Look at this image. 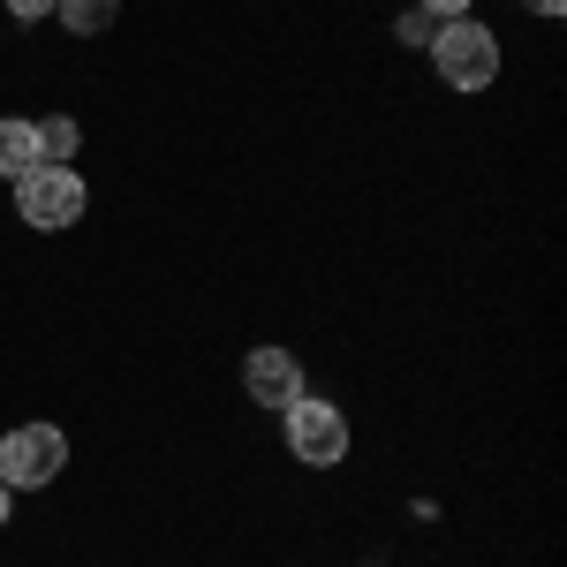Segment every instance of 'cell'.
I'll list each match as a JSON object with an SVG mask.
<instances>
[{"label": "cell", "instance_id": "obj_1", "mask_svg": "<svg viewBox=\"0 0 567 567\" xmlns=\"http://www.w3.org/2000/svg\"><path fill=\"white\" fill-rule=\"evenodd\" d=\"M424 53H432V69H439L454 91H484L492 76H499V39L484 31L477 16H446Z\"/></svg>", "mask_w": 567, "mask_h": 567}, {"label": "cell", "instance_id": "obj_2", "mask_svg": "<svg viewBox=\"0 0 567 567\" xmlns=\"http://www.w3.org/2000/svg\"><path fill=\"white\" fill-rule=\"evenodd\" d=\"M84 175L76 167H31V175L16 182V213L23 227H39V235H61V227H76L84 219Z\"/></svg>", "mask_w": 567, "mask_h": 567}, {"label": "cell", "instance_id": "obj_3", "mask_svg": "<svg viewBox=\"0 0 567 567\" xmlns=\"http://www.w3.org/2000/svg\"><path fill=\"white\" fill-rule=\"evenodd\" d=\"M280 416H288V454H296L303 470H341V454H349V416H341L333 401L303 393V401H288Z\"/></svg>", "mask_w": 567, "mask_h": 567}, {"label": "cell", "instance_id": "obj_4", "mask_svg": "<svg viewBox=\"0 0 567 567\" xmlns=\"http://www.w3.org/2000/svg\"><path fill=\"white\" fill-rule=\"evenodd\" d=\"M69 470V439L53 432V424H16V432L0 439V484L8 492H39Z\"/></svg>", "mask_w": 567, "mask_h": 567}, {"label": "cell", "instance_id": "obj_5", "mask_svg": "<svg viewBox=\"0 0 567 567\" xmlns=\"http://www.w3.org/2000/svg\"><path fill=\"white\" fill-rule=\"evenodd\" d=\"M243 386L258 409H288V401H303V363H296V349H250Z\"/></svg>", "mask_w": 567, "mask_h": 567}, {"label": "cell", "instance_id": "obj_6", "mask_svg": "<svg viewBox=\"0 0 567 567\" xmlns=\"http://www.w3.org/2000/svg\"><path fill=\"white\" fill-rule=\"evenodd\" d=\"M31 167H45L39 159V130H31V122H0V175L23 182Z\"/></svg>", "mask_w": 567, "mask_h": 567}, {"label": "cell", "instance_id": "obj_7", "mask_svg": "<svg viewBox=\"0 0 567 567\" xmlns=\"http://www.w3.org/2000/svg\"><path fill=\"white\" fill-rule=\"evenodd\" d=\"M53 16H61V23H69L76 39H99V31H114V16H122V0H61Z\"/></svg>", "mask_w": 567, "mask_h": 567}, {"label": "cell", "instance_id": "obj_8", "mask_svg": "<svg viewBox=\"0 0 567 567\" xmlns=\"http://www.w3.org/2000/svg\"><path fill=\"white\" fill-rule=\"evenodd\" d=\"M31 130H39V159L45 167H69V152H76V122H69V114H45V122H31Z\"/></svg>", "mask_w": 567, "mask_h": 567}, {"label": "cell", "instance_id": "obj_9", "mask_svg": "<svg viewBox=\"0 0 567 567\" xmlns=\"http://www.w3.org/2000/svg\"><path fill=\"white\" fill-rule=\"evenodd\" d=\"M432 31H439V23L424 16V8H409V16H401V39H409V45H432Z\"/></svg>", "mask_w": 567, "mask_h": 567}, {"label": "cell", "instance_id": "obj_10", "mask_svg": "<svg viewBox=\"0 0 567 567\" xmlns=\"http://www.w3.org/2000/svg\"><path fill=\"white\" fill-rule=\"evenodd\" d=\"M53 8H61V0H8V16H16V23H39V16H53Z\"/></svg>", "mask_w": 567, "mask_h": 567}, {"label": "cell", "instance_id": "obj_11", "mask_svg": "<svg viewBox=\"0 0 567 567\" xmlns=\"http://www.w3.org/2000/svg\"><path fill=\"white\" fill-rule=\"evenodd\" d=\"M424 16H432V23H446V16H470V0H424Z\"/></svg>", "mask_w": 567, "mask_h": 567}, {"label": "cell", "instance_id": "obj_12", "mask_svg": "<svg viewBox=\"0 0 567 567\" xmlns=\"http://www.w3.org/2000/svg\"><path fill=\"white\" fill-rule=\"evenodd\" d=\"M529 8H537V16H560V8H567V0H529Z\"/></svg>", "mask_w": 567, "mask_h": 567}, {"label": "cell", "instance_id": "obj_13", "mask_svg": "<svg viewBox=\"0 0 567 567\" xmlns=\"http://www.w3.org/2000/svg\"><path fill=\"white\" fill-rule=\"evenodd\" d=\"M8 507H16V492H8V484H0V523H8Z\"/></svg>", "mask_w": 567, "mask_h": 567}]
</instances>
